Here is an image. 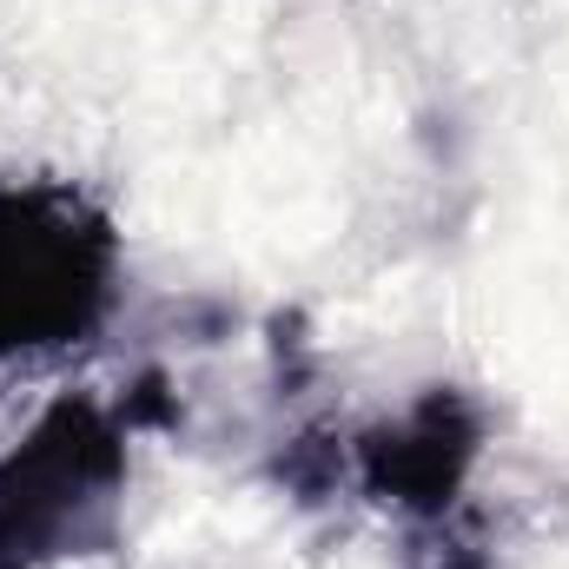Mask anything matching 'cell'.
<instances>
[{
	"label": "cell",
	"mask_w": 569,
	"mask_h": 569,
	"mask_svg": "<svg viewBox=\"0 0 569 569\" xmlns=\"http://www.w3.org/2000/svg\"><path fill=\"white\" fill-rule=\"evenodd\" d=\"M113 298V212L73 179H0V365L87 345Z\"/></svg>",
	"instance_id": "6da1fadb"
},
{
	"label": "cell",
	"mask_w": 569,
	"mask_h": 569,
	"mask_svg": "<svg viewBox=\"0 0 569 569\" xmlns=\"http://www.w3.org/2000/svg\"><path fill=\"white\" fill-rule=\"evenodd\" d=\"M127 411L87 391L53 398L13 450H0V569H60L120 543Z\"/></svg>",
	"instance_id": "7a4b0ae2"
},
{
	"label": "cell",
	"mask_w": 569,
	"mask_h": 569,
	"mask_svg": "<svg viewBox=\"0 0 569 569\" xmlns=\"http://www.w3.org/2000/svg\"><path fill=\"white\" fill-rule=\"evenodd\" d=\"M483 437H490V425L470 391L430 385L398 418L351 437V477L371 503L398 510L405 523H437V517L463 510Z\"/></svg>",
	"instance_id": "3957f363"
},
{
	"label": "cell",
	"mask_w": 569,
	"mask_h": 569,
	"mask_svg": "<svg viewBox=\"0 0 569 569\" xmlns=\"http://www.w3.org/2000/svg\"><path fill=\"white\" fill-rule=\"evenodd\" d=\"M345 470H351V437H338V430H298L272 457V477L298 503H325L345 483Z\"/></svg>",
	"instance_id": "277c9868"
},
{
	"label": "cell",
	"mask_w": 569,
	"mask_h": 569,
	"mask_svg": "<svg viewBox=\"0 0 569 569\" xmlns=\"http://www.w3.org/2000/svg\"><path fill=\"white\" fill-rule=\"evenodd\" d=\"M405 569H490L483 523H477L470 510H450V517H437V523H411Z\"/></svg>",
	"instance_id": "5b68a950"
}]
</instances>
